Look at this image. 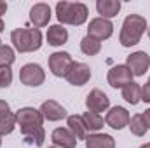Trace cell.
Masks as SVG:
<instances>
[{
	"mask_svg": "<svg viewBox=\"0 0 150 148\" xmlns=\"http://www.w3.org/2000/svg\"><path fill=\"white\" fill-rule=\"evenodd\" d=\"M16 120H18V125L21 129V134L30 141V143H35L37 147L44 145V140H45V131H44V117L40 110H35L32 106H25L21 110H18L16 113Z\"/></svg>",
	"mask_w": 150,
	"mask_h": 148,
	"instance_id": "cell-1",
	"label": "cell"
},
{
	"mask_svg": "<svg viewBox=\"0 0 150 148\" xmlns=\"http://www.w3.org/2000/svg\"><path fill=\"white\" fill-rule=\"evenodd\" d=\"M89 9L80 2H58L56 4V18L61 25L80 26L87 21Z\"/></svg>",
	"mask_w": 150,
	"mask_h": 148,
	"instance_id": "cell-2",
	"label": "cell"
},
{
	"mask_svg": "<svg viewBox=\"0 0 150 148\" xmlns=\"http://www.w3.org/2000/svg\"><path fill=\"white\" fill-rule=\"evenodd\" d=\"M145 30H147V19L140 14H129L122 23V30L119 37L120 45L122 47L136 45L142 40V35L145 33Z\"/></svg>",
	"mask_w": 150,
	"mask_h": 148,
	"instance_id": "cell-3",
	"label": "cell"
},
{
	"mask_svg": "<svg viewBox=\"0 0 150 148\" xmlns=\"http://www.w3.org/2000/svg\"><path fill=\"white\" fill-rule=\"evenodd\" d=\"M42 32L38 28H18L11 33L12 45L18 52H33L42 47Z\"/></svg>",
	"mask_w": 150,
	"mask_h": 148,
	"instance_id": "cell-4",
	"label": "cell"
},
{
	"mask_svg": "<svg viewBox=\"0 0 150 148\" xmlns=\"http://www.w3.org/2000/svg\"><path fill=\"white\" fill-rule=\"evenodd\" d=\"M74 59H72V56L68 54V52H52L51 56H49V68H51V72L52 75H56V77H65L67 78V75L70 73V70H72V66H74Z\"/></svg>",
	"mask_w": 150,
	"mask_h": 148,
	"instance_id": "cell-5",
	"label": "cell"
},
{
	"mask_svg": "<svg viewBox=\"0 0 150 148\" xmlns=\"http://www.w3.org/2000/svg\"><path fill=\"white\" fill-rule=\"evenodd\" d=\"M19 78L28 87H38L45 80V72H44V68L40 65H37V63H28V65H25L21 68Z\"/></svg>",
	"mask_w": 150,
	"mask_h": 148,
	"instance_id": "cell-6",
	"label": "cell"
},
{
	"mask_svg": "<svg viewBox=\"0 0 150 148\" xmlns=\"http://www.w3.org/2000/svg\"><path fill=\"white\" fill-rule=\"evenodd\" d=\"M113 33V25L110 19H103V18H94L89 21V26H87V35L96 40H107L110 38Z\"/></svg>",
	"mask_w": 150,
	"mask_h": 148,
	"instance_id": "cell-7",
	"label": "cell"
},
{
	"mask_svg": "<svg viewBox=\"0 0 150 148\" xmlns=\"http://www.w3.org/2000/svg\"><path fill=\"white\" fill-rule=\"evenodd\" d=\"M133 77L134 75L131 73V70L126 65H117V66H113L112 70L108 72L107 80H108V84L112 85L113 89H122V87H126L127 84L133 82Z\"/></svg>",
	"mask_w": 150,
	"mask_h": 148,
	"instance_id": "cell-8",
	"label": "cell"
},
{
	"mask_svg": "<svg viewBox=\"0 0 150 148\" xmlns=\"http://www.w3.org/2000/svg\"><path fill=\"white\" fill-rule=\"evenodd\" d=\"M126 66L131 70V73L134 77H142V75L147 73L150 66V56L145 51H138V52H133L127 56V61H126Z\"/></svg>",
	"mask_w": 150,
	"mask_h": 148,
	"instance_id": "cell-9",
	"label": "cell"
},
{
	"mask_svg": "<svg viewBox=\"0 0 150 148\" xmlns=\"http://www.w3.org/2000/svg\"><path fill=\"white\" fill-rule=\"evenodd\" d=\"M86 106H87V111H93V113H100V111L108 110L110 106V98L100 91V89H93L87 98H86Z\"/></svg>",
	"mask_w": 150,
	"mask_h": 148,
	"instance_id": "cell-10",
	"label": "cell"
},
{
	"mask_svg": "<svg viewBox=\"0 0 150 148\" xmlns=\"http://www.w3.org/2000/svg\"><path fill=\"white\" fill-rule=\"evenodd\" d=\"M129 120H131L129 111L124 106H113V108L108 110L107 117H105V124L110 125L112 129H117V131L124 129L126 125H129Z\"/></svg>",
	"mask_w": 150,
	"mask_h": 148,
	"instance_id": "cell-11",
	"label": "cell"
},
{
	"mask_svg": "<svg viewBox=\"0 0 150 148\" xmlns=\"http://www.w3.org/2000/svg\"><path fill=\"white\" fill-rule=\"evenodd\" d=\"M40 113H42L44 120H49V122H58V120L67 117V110L54 99L44 101L42 106H40Z\"/></svg>",
	"mask_w": 150,
	"mask_h": 148,
	"instance_id": "cell-12",
	"label": "cell"
},
{
	"mask_svg": "<svg viewBox=\"0 0 150 148\" xmlns=\"http://www.w3.org/2000/svg\"><path fill=\"white\" fill-rule=\"evenodd\" d=\"M89 78H91V68H89L87 65H84V63H74V66H72L70 73L67 75L68 84L77 85V87H80V85L87 84V82H89Z\"/></svg>",
	"mask_w": 150,
	"mask_h": 148,
	"instance_id": "cell-13",
	"label": "cell"
},
{
	"mask_svg": "<svg viewBox=\"0 0 150 148\" xmlns=\"http://www.w3.org/2000/svg\"><path fill=\"white\" fill-rule=\"evenodd\" d=\"M52 143L58 148H75L77 147V138L72 134V131L68 127H58L52 131L51 134Z\"/></svg>",
	"mask_w": 150,
	"mask_h": 148,
	"instance_id": "cell-14",
	"label": "cell"
},
{
	"mask_svg": "<svg viewBox=\"0 0 150 148\" xmlns=\"http://www.w3.org/2000/svg\"><path fill=\"white\" fill-rule=\"evenodd\" d=\"M51 19V7L47 4H35L32 9H30V21L35 25V28H42V26H47Z\"/></svg>",
	"mask_w": 150,
	"mask_h": 148,
	"instance_id": "cell-15",
	"label": "cell"
},
{
	"mask_svg": "<svg viewBox=\"0 0 150 148\" xmlns=\"http://www.w3.org/2000/svg\"><path fill=\"white\" fill-rule=\"evenodd\" d=\"M45 38H47V44H49V45L59 47V45H63V44L68 42V32H67V28H63L61 25H52V26H49Z\"/></svg>",
	"mask_w": 150,
	"mask_h": 148,
	"instance_id": "cell-16",
	"label": "cell"
},
{
	"mask_svg": "<svg viewBox=\"0 0 150 148\" xmlns=\"http://www.w3.org/2000/svg\"><path fill=\"white\" fill-rule=\"evenodd\" d=\"M86 148H115V140L110 134L93 132L86 138Z\"/></svg>",
	"mask_w": 150,
	"mask_h": 148,
	"instance_id": "cell-17",
	"label": "cell"
},
{
	"mask_svg": "<svg viewBox=\"0 0 150 148\" xmlns=\"http://www.w3.org/2000/svg\"><path fill=\"white\" fill-rule=\"evenodd\" d=\"M96 11H98V14H101L103 19L115 18L120 11V2L119 0H98L96 2Z\"/></svg>",
	"mask_w": 150,
	"mask_h": 148,
	"instance_id": "cell-18",
	"label": "cell"
},
{
	"mask_svg": "<svg viewBox=\"0 0 150 148\" xmlns=\"http://www.w3.org/2000/svg\"><path fill=\"white\" fill-rule=\"evenodd\" d=\"M67 122H68V129L72 131V134H74L75 138L86 141V138H87V127H86V124L82 120V115H70V117H67Z\"/></svg>",
	"mask_w": 150,
	"mask_h": 148,
	"instance_id": "cell-19",
	"label": "cell"
},
{
	"mask_svg": "<svg viewBox=\"0 0 150 148\" xmlns=\"http://www.w3.org/2000/svg\"><path fill=\"white\" fill-rule=\"evenodd\" d=\"M122 98L129 103V105H138L142 101V87L136 82L127 84L126 87H122Z\"/></svg>",
	"mask_w": 150,
	"mask_h": 148,
	"instance_id": "cell-20",
	"label": "cell"
},
{
	"mask_svg": "<svg viewBox=\"0 0 150 148\" xmlns=\"http://www.w3.org/2000/svg\"><path fill=\"white\" fill-rule=\"evenodd\" d=\"M80 51L86 56H96L101 51V42L96 40V38H93V37H89V35H86V37L80 40Z\"/></svg>",
	"mask_w": 150,
	"mask_h": 148,
	"instance_id": "cell-21",
	"label": "cell"
},
{
	"mask_svg": "<svg viewBox=\"0 0 150 148\" xmlns=\"http://www.w3.org/2000/svg\"><path fill=\"white\" fill-rule=\"evenodd\" d=\"M82 120H84L87 131H91V132L100 131V129L103 127V124H105V120L101 118V115H100V113H93V111H86V113L82 115Z\"/></svg>",
	"mask_w": 150,
	"mask_h": 148,
	"instance_id": "cell-22",
	"label": "cell"
},
{
	"mask_svg": "<svg viewBox=\"0 0 150 148\" xmlns=\"http://www.w3.org/2000/svg\"><path fill=\"white\" fill-rule=\"evenodd\" d=\"M18 120H16V113L12 111H7L4 115H0V136H5V134H11L16 127Z\"/></svg>",
	"mask_w": 150,
	"mask_h": 148,
	"instance_id": "cell-23",
	"label": "cell"
},
{
	"mask_svg": "<svg viewBox=\"0 0 150 148\" xmlns=\"http://www.w3.org/2000/svg\"><path fill=\"white\" fill-rule=\"evenodd\" d=\"M129 129H131V132H133L134 136H145V134H147L149 127H147V124H145L142 113H136V115L131 117V120H129Z\"/></svg>",
	"mask_w": 150,
	"mask_h": 148,
	"instance_id": "cell-24",
	"label": "cell"
},
{
	"mask_svg": "<svg viewBox=\"0 0 150 148\" xmlns=\"http://www.w3.org/2000/svg\"><path fill=\"white\" fill-rule=\"evenodd\" d=\"M14 59H16L14 49L9 45H2L0 47V68H11Z\"/></svg>",
	"mask_w": 150,
	"mask_h": 148,
	"instance_id": "cell-25",
	"label": "cell"
},
{
	"mask_svg": "<svg viewBox=\"0 0 150 148\" xmlns=\"http://www.w3.org/2000/svg\"><path fill=\"white\" fill-rule=\"evenodd\" d=\"M12 84V70L11 68H0V87L5 89Z\"/></svg>",
	"mask_w": 150,
	"mask_h": 148,
	"instance_id": "cell-26",
	"label": "cell"
},
{
	"mask_svg": "<svg viewBox=\"0 0 150 148\" xmlns=\"http://www.w3.org/2000/svg\"><path fill=\"white\" fill-rule=\"evenodd\" d=\"M142 101L150 103V84H149V82L142 87Z\"/></svg>",
	"mask_w": 150,
	"mask_h": 148,
	"instance_id": "cell-27",
	"label": "cell"
},
{
	"mask_svg": "<svg viewBox=\"0 0 150 148\" xmlns=\"http://www.w3.org/2000/svg\"><path fill=\"white\" fill-rule=\"evenodd\" d=\"M7 111H11L9 103H7V101H4V99H0V115H4V113H7Z\"/></svg>",
	"mask_w": 150,
	"mask_h": 148,
	"instance_id": "cell-28",
	"label": "cell"
},
{
	"mask_svg": "<svg viewBox=\"0 0 150 148\" xmlns=\"http://www.w3.org/2000/svg\"><path fill=\"white\" fill-rule=\"evenodd\" d=\"M142 117H143V120H145V124H147V127L150 129V108L149 110H145L142 113Z\"/></svg>",
	"mask_w": 150,
	"mask_h": 148,
	"instance_id": "cell-29",
	"label": "cell"
},
{
	"mask_svg": "<svg viewBox=\"0 0 150 148\" xmlns=\"http://www.w3.org/2000/svg\"><path fill=\"white\" fill-rule=\"evenodd\" d=\"M7 12V4L4 2V0H0V18H2V14H5Z\"/></svg>",
	"mask_w": 150,
	"mask_h": 148,
	"instance_id": "cell-30",
	"label": "cell"
},
{
	"mask_svg": "<svg viewBox=\"0 0 150 148\" xmlns=\"http://www.w3.org/2000/svg\"><path fill=\"white\" fill-rule=\"evenodd\" d=\"M4 28H5V25H4V21H2V18H0V32H4Z\"/></svg>",
	"mask_w": 150,
	"mask_h": 148,
	"instance_id": "cell-31",
	"label": "cell"
},
{
	"mask_svg": "<svg viewBox=\"0 0 150 148\" xmlns=\"http://www.w3.org/2000/svg\"><path fill=\"white\" fill-rule=\"evenodd\" d=\"M140 148H150V145H149V143H147V145H142V147H140Z\"/></svg>",
	"mask_w": 150,
	"mask_h": 148,
	"instance_id": "cell-32",
	"label": "cell"
},
{
	"mask_svg": "<svg viewBox=\"0 0 150 148\" xmlns=\"http://www.w3.org/2000/svg\"><path fill=\"white\" fill-rule=\"evenodd\" d=\"M147 32H149V37H150V26H149V28H147Z\"/></svg>",
	"mask_w": 150,
	"mask_h": 148,
	"instance_id": "cell-33",
	"label": "cell"
},
{
	"mask_svg": "<svg viewBox=\"0 0 150 148\" xmlns=\"http://www.w3.org/2000/svg\"><path fill=\"white\" fill-rule=\"evenodd\" d=\"M0 147H2V136H0Z\"/></svg>",
	"mask_w": 150,
	"mask_h": 148,
	"instance_id": "cell-34",
	"label": "cell"
},
{
	"mask_svg": "<svg viewBox=\"0 0 150 148\" xmlns=\"http://www.w3.org/2000/svg\"><path fill=\"white\" fill-rule=\"evenodd\" d=\"M49 148H58V147H49Z\"/></svg>",
	"mask_w": 150,
	"mask_h": 148,
	"instance_id": "cell-35",
	"label": "cell"
},
{
	"mask_svg": "<svg viewBox=\"0 0 150 148\" xmlns=\"http://www.w3.org/2000/svg\"><path fill=\"white\" fill-rule=\"evenodd\" d=\"M0 47H2V40H0Z\"/></svg>",
	"mask_w": 150,
	"mask_h": 148,
	"instance_id": "cell-36",
	"label": "cell"
},
{
	"mask_svg": "<svg viewBox=\"0 0 150 148\" xmlns=\"http://www.w3.org/2000/svg\"><path fill=\"white\" fill-rule=\"evenodd\" d=\"M149 84H150V78H149Z\"/></svg>",
	"mask_w": 150,
	"mask_h": 148,
	"instance_id": "cell-37",
	"label": "cell"
},
{
	"mask_svg": "<svg viewBox=\"0 0 150 148\" xmlns=\"http://www.w3.org/2000/svg\"><path fill=\"white\" fill-rule=\"evenodd\" d=\"M149 145H150V143H149Z\"/></svg>",
	"mask_w": 150,
	"mask_h": 148,
	"instance_id": "cell-38",
	"label": "cell"
}]
</instances>
